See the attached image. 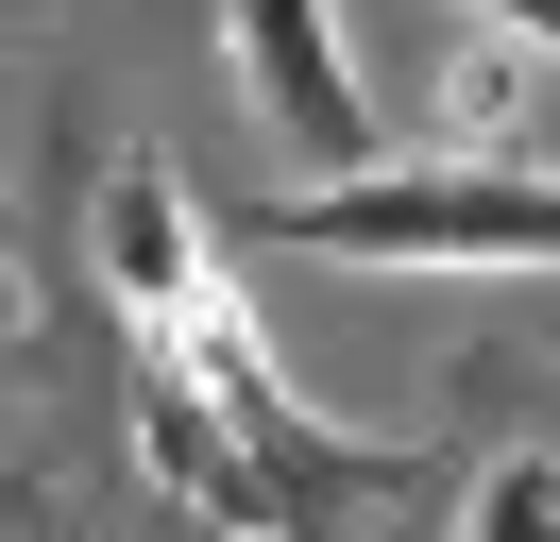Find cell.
<instances>
[{
	"label": "cell",
	"mask_w": 560,
	"mask_h": 542,
	"mask_svg": "<svg viewBox=\"0 0 560 542\" xmlns=\"http://www.w3.org/2000/svg\"><path fill=\"white\" fill-rule=\"evenodd\" d=\"M238 237L255 255H390V271H544L560 187L544 153H357L323 187H272Z\"/></svg>",
	"instance_id": "1"
},
{
	"label": "cell",
	"mask_w": 560,
	"mask_h": 542,
	"mask_svg": "<svg viewBox=\"0 0 560 542\" xmlns=\"http://www.w3.org/2000/svg\"><path fill=\"white\" fill-rule=\"evenodd\" d=\"M221 34H238V85H255V119H272V153L306 187L357 169V153H390V119H374V85H357V51H340L323 0H221Z\"/></svg>",
	"instance_id": "2"
},
{
	"label": "cell",
	"mask_w": 560,
	"mask_h": 542,
	"mask_svg": "<svg viewBox=\"0 0 560 542\" xmlns=\"http://www.w3.org/2000/svg\"><path fill=\"white\" fill-rule=\"evenodd\" d=\"M103 255H119V305H137V339L171 322V305H205V288H221V255H205V203H187L153 153H119V187H103Z\"/></svg>",
	"instance_id": "3"
},
{
	"label": "cell",
	"mask_w": 560,
	"mask_h": 542,
	"mask_svg": "<svg viewBox=\"0 0 560 542\" xmlns=\"http://www.w3.org/2000/svg\"><path fill=\"white\" fill-rule=\"evenodd\" d=\"M544 508H560V474H544V440H510V458L476 474V542H544Z\"/></svg>",
	"instance_id": "4"
},
{
	"label": "cell",
	"mask_w": 560,
	"mask_h": 542,
	"mask_svg": "<svg viewBox=\"0 0 560 542\" xmlns=\"http://www.w3.org/2000/svg\"><path fill=\"white\" fill-rule=\"evenodd\" d=\"M458 17H492V34H544V17H560V0H458Z\"/></svg>",
	"instance_id": "5"
}]
</instances>
